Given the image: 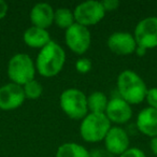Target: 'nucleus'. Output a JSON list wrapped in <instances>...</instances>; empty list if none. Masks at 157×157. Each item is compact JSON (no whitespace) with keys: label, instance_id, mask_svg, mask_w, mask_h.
<instances>
[{"label":"nucleus","instance_id":"f257e3e1","mask_svg":"<svg viewBox=\"0 0 157 157\" xmlns=\"http://www.w3.org/2000/svg\"><path fill=\"white\" fill-rule=\"evenodd\" d=\"M65 63V51L58 43L52 40L48 45L40 50L35 63L36 70L40 75L44 78H53L63 70Z\"/></svg>","mask_w":157,"mask_h":157},{"label":"nucleus","instance_id":"f03ea898","mask_svg":"<svg viewBox=\"0 0 157 157\" xmlns=\"http://www.w3.org/2000/svg\"><path fill=\"white\" fill-rule=\"evenodd\" d=\"M117 90L120 97L129 105H138L145 100L147 86L143 78L131 70H124L117 76Z\"/></svg>","mask_w":157,"mask_h":157},{"label":"nucleus","instance_id":"7ed1b4c3","mask_svg":"<svg viewBox=\"0 0 157 157\" xmlns=\"http://www.w3.org/2000/svg\"><path fill=\"white\" fill-rule=\"evenodd\" d=\"M111 122L105 113H87L80 125V135L88 143L103 141L111 129Z\"/></svg>","mask_w":157,"mask_h":157},{"label":"nucleus","instance_id":"20e7f679","mask_svg":"<svg viewBox=\"0 0 157 157\" xmlns=\"http://www.w3.org/2000/svg\"><path fill=\"white\" fill-rule=\"evenodd\" d=\"M7 73L12 83L24 86L35 80L36 63L29 55L18 53L12 56L8 63Z\"/></svg>","mask_w":157,"mask_h":157},{"label":"nucleus","instance_id":"39448f33","mask_svg":"<svg viewBox=\"0 0 157 157\" xmlns=\"http://www.w3.org/2000/svg\"><path fill=\"white\" fill-rule=\"evenodd\" d=\"M61 110L72 120H83L87 115V96L78 88L63 90L59 98Z\"/></svg>","mask_w":157,"mask_h":157},{"label":"nucleus","instance_id":"423d86ee","mask_svg":"<svg viewBox=\"0 0 157 157\" xmlns=\"http://www.w3.org/2000/svg\"><path fill=\"white\" fill-rule=\"evenodd\" d=\"M73 14L75 23L88 27L101 22L105 15V11L101 5V1L88 0L76 6Z\"/></svg>","mask_w":157,"mask_h":157},{"label":"nucleus","instance_id":"0eeeda50","mask_svg":"<svg viewBox=\"0 0 157 157\" xmlns=\"http://www.w3.org/2000/svg\"><path fill=\"white\" fill-rule=\"evenodd\" d=\"M65 41L74 54L83 55L88 51L92 43L90 31L87 27L75 23L66 30Z\"/></svg>","mask_w":157,"mask_h":157},{"label":"nucleus","instance_id":"6e6552de","mask_svg":"<svg viewBox=\"0 0 157 157\" xmlns=\"http://www.w3.org/2000/svg\"><path fill=\"white\" fill-rule=\"evenodd\" d=\"M138 46L145 50L157 48V16H148L137 24L133 33Z\"/></svg>","mask_w":157,"mask_h":157},{"label":"nucleus","instance_id":"1a4fd4ad","mask_svg":"<svg viewBox=\"0 0 157 157\" xmlns=\"http://www.w3.org/2000/svg\"><path fill=\"white\" fill-rule=\"evenodd\" d=\"M25 99L23 86L11 82L0 87V109L3 111L17 109L24 103Z\"/></svg>","mask_w":157,"mask_h":157},{"label":"nucleus","instance_id":"9d476101","mask_svg":"<svg viewBox=\"0 0 157 157\" xmlns=\"http://www.w3.org/2000/svg\"><path fill=\"white\" fill-rule=\"evenodd\" d=\"M108 48L112 53L121 56L131 55L136 52L137 42L130 33L126 31H116L108 38Z\"/></svg>","mask_w":157,"mask_h":157},{"label":"nucleus","instance_id":"9b49d317","mask_svg":"<svg viewBox=\"0 0 157 157\" xmlns=\"http://www.w3.org/2000/svg\"><path fill=\"white\" fill-rule=\"evenodd\" d=\"M105 150L109 151L111 154L115 155H122L125 153L129 147H130V140L129 136L122 127L113 126L109 130L105 138Z\"/></svg>","mask_w":157,"mask_h":157},{"label":"nucleus","instance_id":"f8f14e48","mask_svg":"<svg viewBox=\"0 0 157 157\" xmlns=\"http://www.w3.org/2000/svg\"><path fill=\"white\" fill-rule=\"evenodd\" d=\"M105 114L111 123L115 124H125L132 116V109L128 102L121 97H115L109 100Z\"/></svg>","mask_w":157,"mask_h":157},{"label":"nucleus","instance_id":"ddd939ff","mask_svg":"<svg viewBox=\"0 0 157 157\" xmlns=\"http://www.w3.org/2000/svg\"><path fill=\"white\" fill-rule=\"evenodd\" d=\"M54 14L52 6L46 2H39L33 7L29 17L33 26L48 29L54 23Z\"/></svg>","mask_w":157,"mask_h":157},{"label":"nucleus","instance_id":"4468645a","mask_svg":"<svg viewBox=\"0 0 157 157\" xmlns=\"http://www.w3.org/2000/svg\"><path fill=\"white\" fill-rule=\"evenodd\" d=\"M137 127L147 137H157V109L147 107L141 110L137 117Z\"/></svg>","mask_w":157,"mask_h":157},{"label":"nucleus","instance_id":"2eb2a0df","mask_svg":"<svg viewBox=\"0 0 157 157\" xmlns=\"http://www.w3.org/2000/svg\"><path fill=\"white\" fill-rule=\"evenodd\" d=\"M23 41L29 48L41 50L45 45H48L52 41V39H51L50 33L46 29L31 26L25 30L23 35Z\"/></svg>","mask_w":157,"mask_h":157},{"label":"nucleus","instance_id":"dca6fc26","mask_svg":"<svg viewBox=\"0 0 157 157\" xmlns=\"http://www.w3.org/2000/svg\"><path fill=\"white\" fill-rule=\"evenodd\" d=\"M56 157H90V151L75 142H67L57 148Z\"/></svg>","mask_w":157,"mask_h":157},{"label":"nucleus","instance_id":"f3484780","mask_svg":"<svg viewBox=\"0 0 157 157\" xmlns=\"http://www.w3.org/2000/svg\"><path fill=\"white\" fill-rule=\"evenodd\" d=\"M108 102L109 100L102 92H94L87 97V107L92 113H105Z\"/></svg>","mask_w":157,"mask_h":157},{"label":"nucleus","instance_id":"a211bd4d","mask_svg":"<svg viewBox=\"0 0 157 157\" xmlns=\"http://www.w3.org/2000/svg\"><path fill=\"white\" fill-rule=\"evenodd\" d=\"M54 23L57 25V27L67 30L69 27L75 24L73 12L70 11L67 8H59V9L55 10Z\"/></svg>","mask_w":157,"mask_h":157},{"label":"nucleus","instance_id":"6ab92c4d","mask_svg":"<svg viewBox=\"0 0 157 157\" xmlns=\"http://www.w3.org/2000/svg\"><path fill=\"white\" fill-rule=\"evenodd\" d=\"M23 90L25 93V97L27 99H31V100H35L41 97L42 93H43V86L37 80H33V81L28 82L27 84H25L23 86Z\"/></svg>","mask_w":157,"mask_h":157},{"label":"nucleus","instance_id":"aec40b11","mask_svg":"<svg viewBox=\"0 0 157 157\" xmlns=\"http://www.w3.org/2000/svg\"><path fill=\"white\" fill-rule=\"evenodd\" d=\"M93 63L90 58H80L75 61V69L78 73L85 74L92 70Z\"/></svg>","mask_w":157,"mask_h":157},{"label":"nucleus","instance_id":"412c9836","mask_svg":"<svg viewBox=\"0 0 157 157\" xmlns=\"http://www.w3.org/2000/svg\"><path fill=\"white\" fill-rule=\"evenodd\" d=\"M145 100L148 103V107L153 109H157V87L147 88Z\"/></svg>","mask_w":157,"mask_h":157},{"label":"nucleus","instance_id":"4be33fe9","mask_svg":"<svg viewBox=\"0 0 157 157\" xmlns=\"http://www.w3.org/2000/svg\"><path fill=\"white\" fill-rule=\"evenodd\" d=\"M118 157H146L145 153L138 147H129L125 153Z\"/></svg>","mask_w":157,"mask_h":157},{"label":"nucleus","instance_id":"5701e85b","mask_svg":"<svg viewBox=\"0 0 157 157\" xmlns=\"http://www.w3.org/2000/svg\"><path fill=\"white\" fill-rule=\"evenodd\" d=\"M101 5H102L105 12H112L118 9L121 2L118 0H103V1H101Z\"/></svg>","mask_w":157,"mask_h":157},{"label":"nucleus","instance_id":"b1692460","mask_svg":"<svg viewBox=\"0 0 157 157\" xmlns=\"http://www.w3.org/2000/svg\"><path fill=\"white\" fill-rule=\"evenodd\" d=\"M90 157H115L105 148H96L90 152Z\"/></svg>","mask_w":157,"mask_h":157},{"label":"nucleus","instance_id":"393cba45","mask_svg":"<svg viewBox=\"0 0 157 157\" xmlns=\"http://www.w3.org/2000/svg\"><path fill=\"white\" fill-rule=\"evenodd\" d=\"M8 11H9V6L6 1L0 0V20H2L7 16Z\"/></svg>","mask_w":157,"mask_h":157},{"label":"nucleus","instance_id":"a878e982","mask_svg":"<svg viewBox=\"0 0 157 157\" xmlns=\"http://www.w3.org/2000/svg\"><path fill=\"white\" fill-rule=\"evenodd\" d=\"M150 147H151V151L153 152V154L157 156V137L152 138V139H151Z\"/></svg>","mask_w":157,"mask_h":157},{"label":"nucleus","instance_id":"bb28decb","mask_svg":"<svg viewBox=\"0 0 157 157\" xmlns=\"http://www.w3.org/2000/svg\"><path fill=\"white\" fill-rule=\"evenodd\" d=\"M146 51L147 50H145L144 48H141V46H138L137 45V48H136V54L138 55V56H144V55L146 54Z\"/></svg>","mask_w":157,"mask_h":157}]
</instances>
